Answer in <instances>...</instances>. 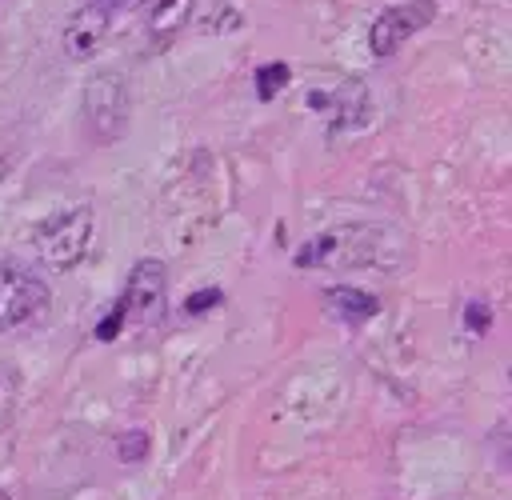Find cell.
I'll list each match as a JSON object with an SVG mask.
<instances>
[{"mask_svg": "<svg viewBox=\"0 0 512 500\" xmlns=\"http://www.w3.org/2000/svg\"><path fill=\"white\" fill-rule=\"evenodd\" d=\"M404 260V240L380 224H348V228H332L312 236L308 244H300L296 264L300 268H396Z\"/></svg>", "mask_w": 512, "mask_h": 500, "instance_id": "1", "label": "cell"}, {"mask_svg": "<svg viewBox=\"0 0 512 500\" xmlns=\"http://www.w3.org/2000/svg\"><path fill=\"white\" fill-rule=\"evenodd\" d=\"M108 32H112V12L100 8V4H84L64 24V52L72 60H84V56H92L108 40Z\"/></svg>", "mask_w": 512, "mask_h": 500, "instance_id": "7", "label": "cell"}, {"mask_svg": "<svg viewBox=\"0 0 512 500\" xmlns=\"http://www.w3.org/2000/svg\"><path fill=\"white\" fill-rule=\"evenodd\" d=\"M168 308V272L160 260H136V268L128 272V288L120 296V312L124 320L136 324H160Z\"/></svg>", "mask_w": 512, "mask_h": 500, "instance_id": "5", "label": "cell"}, {"mask_svg": "<svg viewBox=\"0 0 512 500\" xmlns=\"http://www.w3.org/2000/svg\"><path fill=\"white\" fill-rule=\"evenodd\" d=\"M128 120V84L120 72H96L88 84H84V124L96 140H112L120 136Z\"/></svg>", "mask_w": 512, "mask_h": 500, "instance_id": "4", "label": "cell"}, {"mask_svg": "<svg viewBox=\"0 0 512 500\" xmlns=\"http://www.w3.org/2000/svg\"><path fill=\"white\" fill-rule=\"evenodd\" d=\"M468 328H488V304H468Z\"/></svg>", "mask_w": 512, "mask_h": 500, "instance_id": "14", "label": "cell"}, {"mask_svg": "<svg viewBox=\"0 0 512 500\" xmlns=\"http://www.w3.org/2000/svg\"><path fill=\"white\" fill-rule=\"evenodd\" d=\"M328 304H332V312L340 320H352V324L376 316V308H380V300L372 292H364V288H328Z\"/></svg>", "mask_w": 512, "mask_h": 500, "instance_id": "10", "label": "cell"}, {"mask_svg": "<svg viewBox=\"0 0 512 500\" xmlns=\"http://www.w3.org/2000/svg\"><path fill=\"white\" fill-rule=\"evenodd\" d=\"M288 64H264V68H256V96L260 100H272L284 84H288Z\"/></svg>", "mask_w": 512, "mask_h": 500, "instance_id": "11", "label": "cell"}, {"mask_svg": "<svg viewBox=\"0 0 512 500\" xmlns=\"http://www.w3.org/2000/svg\"><path fill=\"white\" fill-rule=\"evenodd\" d=\"M432 16H436V4H432V0H408V4L384 8V12L372 20L368 48H372L376 56H392V52H396L412 32H420Z\"/></svg>", "mask_w": 512, "mask_h": 500, "instance_id": "6", "label": "cell"}, {"mask_svg": "<svg viewBox=\"0 0 512 500\" xmlns=\"http://www.w3.org/2000/svg\"><path fill=\"white\" fill-rule=\"evenodd\" d=\"M88 4H100V8H108V12H120V8H128V4H136V0H88Z\"/></svg>", "mask_w": 512, "mask_h": 500, "instance_id": "15", "label": "cell"}, {"mask_svg": "<svg viewBox=\"0 0 512 500\" xmlns=\"http://www.w3.org/2000/svg\"><path fill=\"white\" fill-rule=\"evenodd\" d=\"M192 8H196V0H144V28H148V36H156V40L176 36L192 20Z\"/></svg>", "mask_w": 512, "mask_h": 500, "instance_id": "9", "label": "cell"}, {"mask_svg": "<svg viewBox=\"0 0 512 500\" xmlns=\"http://www.w3.org/2000/svg\"><path fill=\"white\" fill-rule=\"evenodd\" d=\"M308 104L320 108L324 116H332L336 124H352L364 112V84L360 80H340V88H312Z\"/></svg>", "mask_w": 512, "mask_h": 500, "instance_id": "8", "label": "cell"}, {"mask_svg": "<svg viewBox=\"0 0 512 500\" xmlns=\"http://www.w3.org/2000/svg\"><path fill=\"white\" fill-rule=\"evenodd\" d=\"M4 176H8V160L0 156V180H4Z\"/></svg>", "mask_w": 512, "mask_h": 500, "instance_id": "16", "label": "cell"}, {"mask_svg": "<svg viewBox=\"0 0 512 500\" xmlns=\"http://www.w3.org/2000/svg\"><path fill=\"white\" fill-rule=\"evenodd\" d=\"M212 304H220V288H204V292L188 296V300H184V312H188V316H200V312H208Z\"/></svg>", "mask_w": 512, "mask_h": 500, "instance_id": "13", "label": "cell"}, {"mask_svg": "<svg viewBox=\"0 0 512 500\" xmlns=\"http://www.w3.org/2000/svg\"><path fill=\"white\" fill-rule=\"evenodd\" d=\"M44 308H48L44 280L20 268L16 260H0V332L40 320Z\"/></svg>", "mask_w": 512, "mask_h": 500, "instance_id": "3", "label": "cell"}, {"mask_svg": "<svg viewBox=\"0 0 512 500\" xmlns=\"http://www.w3.org/2000/svg\"><path fill=\"white\" fill-rule=\"evenodd\" d=\"M116 456H120V460H132V464L144 460V456H148V432H144V428L124 432V436L116 440Z\"/></svg>", "mask_w": 512, "mask_h": 500, "instance_id": "12", "label": "cell"}, {"mask_svg": "<svg viewBox=\"0 0 512 500\" xmlns=\"http://www.w3.org/2000/svg\"><path fill=\"white\" fill-rule=\"evenodd\" d=\"M88 240H92V208L88 204H76V208H60L52 216H44L36 228H32V244H36V256L64 272V268H76L84 256H88Z\"/></svg>", "mask_w": 512, "mask_h": 500, "instance_id": "2", "label": "cell"}]
</instances>
